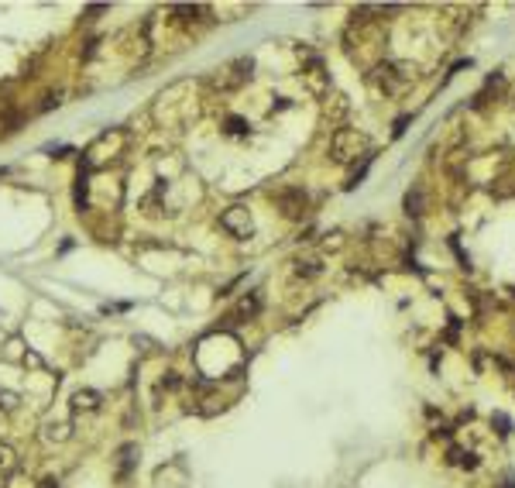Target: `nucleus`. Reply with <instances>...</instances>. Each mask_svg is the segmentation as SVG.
Here are the masks:
<instances>
[{"label": "nucleus", "instance_id": "obj_1", "mask_svg": "<svg viewBox=\"0 0 515 488\" xmlns=\"http://www.w3.org/2000/svg\"><path fill=\"white\" fill-rule=\"evenodd\" d=\"M368 148H371V141L357 127H340L330 138V155H333V162H344V165L354 159H368Z\"/></svg>", "mask_w": 515, "mask_h": 488}, {"label": "nucleus", "instance_id": "obj_2", "mask_svg": "<svg viewBox=\"0 0 515 488\" xmlns=\"http://www.w3.org/2000/svg\"><path fill=\"white\" fill-rule=\"evenodd\" d=\"M251 69H254V59H234L223 69H216V76L209 80V87L220 90V93H230V90H237V87H244L251 80Z\"/></svg>", "mask_w": 515, "mask_h": 488}, {"label": "nucleus", "instance_id": "obj_3", "mask_svg": "<svg viewBox=\"0 0 515 488\" xmlns=\"http://www.w3.org/2000/svg\"><path fill=\"white\" fill-rule=\"evenodd\" d=\"M124 141H127V134H124V131H103L100 138L90 145V152H86L83 165L97 169V165H103L106 159H117V152L124 148Z\"/></svg>", "mask_w": 515, "mask_h": 488}, {"label": "nucleus", "instance_id": "obj_4", "mask_svg": "<svg viewBox=\"0 0 515 488\" xmlns=\"http://www.w3.org/2000/svg\"><path fill=\"white\" fill-rule=\"evenodd\" d=\"M220 227H223L227 234H234V237H251V234H254V217H251L247 206L234 203V206H227V210L220 213Z\"/></svg>", "mask_w": 515, "mask_h": 488}, {"label": "nucleus", "instance_id": "obj_5", "mask_svg": "<svg viewBox=\"0 0 515 488\" xmlns=\"http://www.w3.org/2000/svg\"><path fill=\"white\" fill-rule=\"evenodd\" d=\"M275 203H279V210H282V217H289V220H303L309 213V193L303 186H289V190H282V193L275 196Z\"/></svg>", "mask_w": 515, "mask_h": 488}, {"label": "nucleus", "instance_id": "obj_6", "mask_svg": "<svg viewBox=\"0 0 515 488\" xmlns=\"http://www.w3.org/2000/svg\"><path fill=\"white\" fill-rule=\"evenodd\" d=\"M378 73H382V90L385 93H399L415 80V66H409V62H388Z\"/></svg>", "mask_w": 515, "mask_h": 488}, {"label": "nucleus", "instance_id": "obj_7", "mask_svg": "<svg viewBox=\"0 0 515 488\" xmlns=\"http://www.w3.org/2000/svg\"><path fill=\"white\" fill-rule=\"evenodd\" d=\"M258 309H261V296L251 293V296H244V299L237 302V309H234V313H227V320H230V323H241V320H254V316H258Z\"/></svg>", "mask_w": 515, "mask_h": 488}, {"label": "nucleus", "instance_id": "obj_8", "mask_svg": "<svg viewBox=\"0 0 515 488\" xmlns=\"http://www.w3.org/2000/svg\"><path fill=\"white\" fill-rule=\"evenodd\" d=\"M138 458H141L138 444H124V447L117 451V478H127V475L138 468Z\"/></svg>", "mask_w": 515, "mask_h": 488}, {"label": "nucleus", "instance_id": "obj_9", "mask_svg": "<svg viewBox=\"0 0 515 488\" xmlns=\"http://www.w3.org/2000/svg\"><path fill=\"white\" fill-rule=\"evenodd\" d=\"M100 409V392L93 389H79L73 395V413L79 416V413H97Z\"/></svg>", "mask_w": 515, "mask_h": 488}, {"label": "nucleus", "instance_id": "obj_10", "mask_svg": "<svg viewBox=\"0 0 515 488\" xmlns=\"http://www.w3.org/2000/svg\"><path fill=\"white\" fill-rule=\"evenodd\" d=\"M292 272H296L299 279H316V275L323 272V262H319L316 255H299V258L292 262Z\"/></svg>", "mask_w": 515, "mask_h": 488}, {"label": "nucleus", "instance_id": "obj_11", "mask_svg": "<svg viewBox=\"0 0 515 488\" xmlns=\"http://www.w3.org/2000/svg\"><path fill=\"white\" fill-rule=\"evenodd\" d=\"M422 210H426V190L422 186H412L409 193H406V213L409 217H422Z\"/></svg>", "mask_w": 515, "mask_h": 488}, {"label": "nucleus", "instance_id": "obj_12", "mask_svg": "<svg viewBox=\"0 0 515 488\" xmlns=\"http://www.w3.org/2000/svg\"><path fill=\"white\" fill-rule=\"evenodd\" d=\"M14 468H17V458H14V451L0 444V485H3L10 475H14Z\"/></svg>", "mask_w": 515, "mask_h": 488}, {"label": "nucleus", "instance_id": "obj_13", "mask_svg": "<svg viewBox=\"0 0 515 488\" xmlns=\"http://www.w3.org/2000/svg\"><path fill=\"white\" fill-rule=\"evenodd\" d=\"M86 190H90V169L79 165V176H76V203H79V210L86 206Z\"/></svg>", "mask_w": 515, "mask_h": 488}, {"label": "nucleus", "instance_id": "obj_14", "mask_svg": "<svg viewBox=\"0 0 515 488\" xmlns=\"http://www.w3.org/2000/svg\"><path fill=\"white\" fill-rule=\"evenodd\" d=\"M223 131L234 134V138H241V134H251V124H247L244 117H227V120H223Z\"/></svg>", "mask_w": 515, "mask_h": 488}, {"label": "nucleus", "instance_id": "obj_15", "mask_svg": "<svg viewBox=\"0 0 515 488\" xmlns=\"http://www.w3.org/2000/svg\"><path fill=\"white\" fill-rule=\"evenodd\" d=\"M45 437H48V440H66V437H69V423H59V426H55V423H48Z\"/></svg>", "mask_w": 515, "mask_h": 488}, {"label": "nucleus", "instance_id": "obj_16", "mask_svg": "<svg viewBox=\"0 0 515 488\" xmlns=\"http://www.w3.org/2000/svg\"><path fill=\"white\" fill-rule=\"evenodd\" d=\"M0 406H3V409H14V395H10V392H0Z\"/></svg>", "mask_w": 515, "mask_h": 488}, {"label": "nucleus", "instance_id": "obj_17", "mask_svg": "<svg viewBox=\"0 0 515 488\" xmlns=\"http://www.w3.org/2000/svg\"><path fill=\"white\" fill-rule=\"evenodd\" d=\"M38 488H59V482H55V478H45V482H41Z\"/></svg>", "mask_w": 515, "mask_h": 488}]
</instances>
